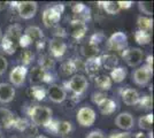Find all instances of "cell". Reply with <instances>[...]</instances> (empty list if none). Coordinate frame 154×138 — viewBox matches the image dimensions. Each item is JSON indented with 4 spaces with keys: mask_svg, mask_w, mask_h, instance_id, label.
I'll use <instances>...</instances> for the list:
<instances>
[{
    "mask_svg": "<svg viewBox=\"0 0 154 138\" xmlns=\"http://www.w3.org/2000/svg\"><path fill=\"white\" fill-rule=\"evenodd\" d=\"M58 124H59V121L58 120H53L52 118L51 121L47 123V124L44 127L47 131L52 132V133H55L57 135V129H58Z\"/></svg>",
    "mask_w": 154,
    "mask_h": 138,
    "instance_id": "42",
    "label": "cell"
},
{
    "mask_svg": "<svg viewBox=\"0 0 154 138\" xmlns=\"http://www.w3.org/2000/svg\"><path fill=\"white\" fill-rule=\"evenodd\" d=\"M135 40L139 45H147L151 41V33L138 30L135 33Z\"/></svg>",
    "mask_w": 154,
    "mask_h": 138,
    "instance_id": "33",
    "label": "cell"
},
{
    "mask_svg": "<svg viewBox=\"0 0 154 138\" xmlns=\"http://www.w3.org/2000/svg\"><path fill=\"white\" fill-rule=\"evenodd\" d=\"M94 83H96L97 87H99L100 90H109L112 87V79L107 75H97L94 76Z\"/></svg>",
    "mask_w": 154,
    "mask_h": 138,
    "instance_id": "24",
    "label": "cell"
},
{
    "mask_svg": "<svg viewBox=\"0 0 154 138\" xmlns=\"http://www.w3.org/2000/svg\"><path fill=\"white\" fill-rule=\"evenodd\" d=\"M103 33L97 32V33H94L92 37H91L90 44L98 46L99 44H100V43H101V41H103Z\"/></svg>",
    "mask_w": 154,
    "mask_h": 138,
    "instance_id": "43",
    "label": "cell"
},
{
    "mask_svg": "<svg viewBox=\"0 0 154 138\" xmlns=\"http://www.w3.org/2000/svg\"><path fill=\"white\" fill-rule=\"evenodd\" d=\"M0 121H1V124L4 125L6 129H9V128H13L15 116L9 109L1 108L0 109Z\"/></svg>",
    "mask_w": 154,
    "mask_h": 138,
    "instance_id": "21",
    "label": "cell"
},
{
    "mask_svg": "<svg viewBox=\"0 0 154 138\" xmlns=\"http://www.w3.org/2000/svg\"><path fill=\"white\" fill-rule=\"evenodd\" d=\"M96 112L88 106L79 108V111L77 112V122L82 127H91L96 122Z\"/></svg>",
    "mask_w": 154,
    "mask_h": 138,
    "instance_id": "6",
    "label": "cell"
},
{
    "mask_svg": "<svg viewBox=\"0 0 154 138\" xmlns=\"http://www.w3.org/2000/svg\"><path fill=\"white\" fill-rule=\"evenodd\" d=\"M15 97V89L12 84L0 83V103L8 104Z\"/></svg>",
    "mask_w": 154,
    "mask_h": 138,
    "instance_id": "16",
    "label": "cell"
},
{
    "mask_svg": "<svg viewBox=\"0 0 154 138\" xmlns=\"http://www.w3.org/2000/svg\"><path fill=\"white\" fill-rule=\"evenodd\" d=\"M101 68V63H100V57H96V58H91L88 59L86 62L84 63V69L88 72V75L91 77L97 76V72L100 70Z\"/></svg>",
    "mask_w": 154,
    "mask_h": 138,
    "instance_id": "19",
    "label": "cell"
},
{
    "mask_svg": "<svg viewBox=\"0 0 154 138\" xmlns=\"http://www.w3.org/2000/svg\"><path fill=\"white\" fill-rule=\"evenodd\" d=\"M100 63H101V67H103V68L113 70L117 66L119 59L114 54H105L103 57H100Z\"/></svg>",
    "mask_w": 154,
    "mask_h": 138,
    "instance_id": "22",
    "label": "cell"
},
{
    "mask_svg": "<svg viewBox=\"0 0 154 138\" xmlns=\"http://www.w3.org/2000/svg\"><path fill=\"white\" fill-rule=\"evenodd\" d=\"M24 33L31 38L32 41L36 43L38 50H40V47L43 48V46H44V33L38 26H28L24 30Z\"/></svg>",
    "mask_w": 154,
    "mask_h": 138,
    "instance_id": "13",
    "label": "cell"
},
{
    "mask_svg": "<svg viewBox=\"0 0 154 138\" xmlns=\"http://www.w3.org/2000/svg\"><path fill=\"white\" fill-rule=\"evenodd\" d=\"M81 52H82V54H83L85 58H88V59L96 58L97 55H98V53H99V47L96 45H92L90 43H88V44H85V45L81 48Z\"/></svg>",
    "mask_w": 154,
    "mask_h": 138,
    "instance_id": "28",
    "label": "cell"
},
{
    "mask_svg": "<svg viewBox=\"0 0 154 138\" xmlns=\"http://www.w3.org/2000/svg\"><path fill=\"white\" fill-rule=\"evenodd\" d=\"M143 51L138 47H130L125 48L122 52L123 59L125 60V62L130 67H137L140 65L143 61Z\"/></svg>",
    "mask_w": 154,
    "mask_h": 138,
    "instance_id": "5",
    "label": "cell"
},
{
    "mask_svg": "<svg viewBox=\"0 0 154 138\" xmlns=\"http://www.w3.org/2000/svg\"><path fill=\"white\" fill-rule=\"evenodd\" d=\"M5 6H6V4H5V2H0V11H1V9H4Z\"/></svg>",
    "mask_w": 154,
    "mask_h": 138,
    "instance_id": "50",
    "label": "cell"
},
{
    "mask_svg": "<svg viewBox=\"0 0 154 138\" xmlns=\"http://www.w3.org/2000/svg\"><path fill=\"white\" fill-rule=\"evenodd\" d=\"M116 106L117 105H116V103L114 100L106 98L100 105H98V107H99V111L103 113V115H109V114L115 112Z\"/></svg>",
    "mask_w": 154,
    "mask_h": 138,
    "instance_id": "25",
    "label": "cell"
},
{
    "mask_svg": "<svg viewBox=\"0 0 154 138\" xmlns=\"http://www.w3.org/2000/svg\"><path fill=\"white\" fill-rule=\"evenodd\" d=\"M110 77L115 83H121L127 77V70L122 67H116L115 69H113L110 72Z\"/></svg>",
    "mask_w": 154,
    "mask_h": 138,
    "instance_id": "30",
    "label": "cell"
},
{
    "mask_svg": "<svg viewBox=\"0 0 154 138\" xmlns=\"http://www.w3.org/2000/svg\"><path fill=\"white\" fill-rule=\"evenodd\" d=\"M138 104L140 106L141 108H144V109H151L152 107H153V100H152V97L151 96H148V94H145V96H143L141 98H139L138 100Z\"/></svg>",
    "mask_w": 154,
    "mask_h": 138,
    "instance_id": "37",
    "label": "cell"
},
{
    "mask_svg": "<svg viewBox=\"0 0 154 138\" xmlns=\"http://www.w3.org/2000/svg\"><path fill=\"white\" fill-rule=\"evenodd\" d=\"M37 2L36 1H22L17 2V11H19L20 16L23 20H29L32 19L36 13H37Z\"/></svg>",
    "mask_w": 154,
    "mask_h": 138,
    "instance_id": "8",
    "label": "cell"
},
{
    "mask_svg": "<svg viewBox=\"0 0 154 138\" xmlns=\"http://www.w3.org/2000/svg\"><path fill=\"white\" fill-rule=\"evenodd\" d=\"M128 46V38L124 32L117 31L113 33L108 39V47L110 50H115L119 52H123Z\"/></svg>",
    "mask_w": 154,
    "mask_h": 138,
    "instance_id": "7",
    "label": "cell"
},
{
    "mask_svg": "<svg viewBox=\"0 0 154 138\" xmlns=\"http://www.w3.org/2000/svg\"><path fill=\"white\" fill-rule=\"evenodd\" d=\"M64 11V6L62 4H57L54 6L46 8L43 12V23L46 28H51V26H57L60 20H61V15Z\"/></svg>",
    "mask_w": 154,
    "mask_h": 138,
    "instance_id": "2",
    "label": "cell"
},
{
    "mask_svg": "<svg viewBox=\"0 0 154 138\" xmlns=\"http://www.w3.org/2000/svg\"><path fill=\"white\" fill-rule=\"evenodd\" d=\"M72 130V124L69 121H59L58 129H57V135L60 136H66Z\"/></svg>",
    "mask_w": 154,
    "mask_h": 138,
    "instance_id": "34",
    "label": "cell"
},
{
    "mask_svg": "<svg viewBox=\"0 0 154 138\" xmlns=\"http://www.w3.org/2000/svg\"><path fill=\"white\" fill-rule=\"evenodd\" d=\"M138 124H139V128L143 130H151L153 125V114L140 116L138 120Z\"/></svg>",
    "mask_w": 154,
    "mask_h": 138,
    "instance_id": "31",
    "label": "cell"
},
{
    "mask_svg": "<svg viewBox=\"0 0 154 138\" xmlns=\"http://www.w3.org/2000/svg\"><path fill=\"white\" fill-rule=\"evenodd\" d=\"M0 135H1V127H0Z\"/></svg>",
    "mask_w": 154,
    "mask_h": 138,
    "instance_id": "54",
    "label": "cell"
},
{
    "mask_svg": "<svg viewBox=\"0 0 154 138\" xmlns=\"http://www.w3.org/2000/svg\"><path fill=\"white\" fill-rule=\"evenodd\" d=\"M1 38H2V32H1V29H0V41H1Z\"/></svg>",
    "mask_w": 154,
    "mask_h": 138,
    "instance_id": "52",
    "label": "cell"
},
{
    "mask_svg": "<svg viewBox=\"0 0 154 138\" xmlns=\"http://www.w3.org/2000/svg\"><path fill=\"white\" fill-rule=\"evenodd\" d=\"M134 122L135 120L132 118V115L130 113H121L119 114L115 118V124L123 130H129L134 127Z\"/></svg>",
    "mask_w": 154,
    "mask_h": 138,
    "instance_id": "18",
    "label": "cell"
},
{
    "mask_svg": "<svg viewBox=\"0 0 154 138\" xmlns=\"http://www.w3.org/2000/svg\"><path fill=\"white\" fill-rule=\"evenodd\" d=\"M136 138H145V135H144V133H141V132H137Z\"/></svg>",
    "mask_w": 154,
    "mask_h": 138,
    "instance_id": "49",
    "label": "cell"
},
{
    "mask_svg": "<svg viewBox=\"0 0 154 138\" xmlns=\"http://www.w3.org/2000/svg\"><path fill=\"white\" fill-rule=\"evenodd\" d=\"M38 63L40 68H43L44 70H48V72H51L52 69L54 68V66H55V61H54L53 58H51V55H48V54H43V55H40L38 60Z\"/></svg>",
    "mask_w": 154,
    "mask_h": 138,
    "instance_id": "26",
    "label": "cell"
},
{
    "mask_svg": "<svg viewBox=\"0 0 154 138\" xmlns=\"http://www.w3.org/2000/svg\"><path fill=\"white\" fill-rule=\"evenodd\" d=\"M109 138H131L129 132H113Z\"/></svg>",
    "mask_w": 154,
    "mask_h": 138,
    "instance_id": "45",
    "label": "cell"
},
{
    "mask_svg": "<svg viewBox=\"0 0 154 138\" xmlns=\"http://www.w3.org/2000/svg\"><path fill=\"white\" fill-rule=\"evenodd\" d=\"M33 58H35L33 53L31 51H29V50H26V51H23V52L21 53V61L23 63V67L30 65L33 61Z\"/></svg>",
    "mask_w": 154,
    "mask_h": 138,
    "instance_id": "38",
    "label": "cell"
},
{
    "mask_svg": "<svg viewBox=\"0 0 154 138\" xmlns=\"http://www.w3.org/2000/svg\"><path fill=\"white\" fill-rule=\"evenodd\" d=\"M137 26L140 31L149 32L153 28V20L149 17H146V16H139L137 19Z\"/></svg>",
    "mask_w": 154,
    "mask_h": 138,
    "instance_id": "27",
    "label": "cell"
},
{
    "mask_svg": "<svg viewBox=\"0 0 154 138\" xmlns=\"http://www.w3.org/2000/svg\"><path fill=\"white\" fill-rule=\"evenodd\" d=\"M72 13L75 15L74 20H79L83 21V22H86V21L90 19V9L85 6L82 2H77V4H74L72 7Z\"/></svg>",
    "mask_w": 154,
    "mask_h": 138,
    "instance_id": "17",
    "label": "cell"
},
{
    "mask_svg": "<svg viewBox=\"0 0 154 138\" xmlns=\"http://www.w3.org/2000/svg\"><path fill=\"white\" fill-rule=\"evenodd\" d=\"M52 114L53 113L51 108L39 105L33 106L29 112L32 123L37 127H45L52 120Z\"/></svg>",
    "mask_w": 154,
    "mask_h": 138,
    "instance_id": "1",
    "label": "cell"
},
{
    "mask_svg": "<svg viewBox=\"0 0 154 138\" xmlns=\"http://www.w3.org/2000/svg\"><path fill=\"white\" fill-rule=\"evenodd\" d=\"M5 36L9 37L11 39L15 40V41H17L20 37L22 36V28L19 24H12V26H9L7 28V31Z\"/></svg>",
    "mask_w": 154,
    "mask_h": 138,
    "instance_id": "29",
    "label": "cell"
},
{
    "mask_svg": "<svg viewBox=\"0 0 154 138\" xmlns=\"http://www.w3.org/2000/svg\"><path fill=\"white\" fill-rule=\"evenodd\" d=\"M145 65H146L149 69L153 70V57H152V55H148L147 57V60H146V63H145Z\"/></svg>",
    "mask_w": 154,
    "mask_h": 138,
    "instance_id": "48",
    "label": "cell"
},
{
    "mask_svg": "<svg viewBox=\"0 0 154 138\" xmlns=\"http://www.w3.org/2000/svg\"><path fill=\"white\" fill-rule=\"evenodd\" d=\"M78 69H84V63L78 59L68 60L61 66V72L64 76H69L71 74L76 72Z\"/></svg>",
    "mask_w": 154,
    "mask_h": 138,
    "instance_id": "14",
    "label": "cell"
},
{
    "mask_svg": "<svg viewBox=\"0 0 154 138\" xmlns=\"http://www.w3.org/2000/svg\"><path fill=\"white\" fill-rule=\"evenodd\" d=\"M103 5V9L106 13L110 14V15H116L121 9L119 7V4L115 1H106V2H100Z\"/></svg>",
    "mask_w": 154,
    "mask_h": 138,
    "instance_id": "35",
    "label": "cell"
},
{
    "mask_svg": "<svg viewBox=\"0 0 154 138\" xmlns=\"http://www.w3.org/2000/svg\"><path fill=\"white\" fill-rule=\"evenodd\" d=\"M19 45L21 46V47H28V46H30L31 45V43H32V40L31 38L29 37V36H26V33H22V36L19 38Z\"/></svg>",
    "mask_w": 154,
    "mask_h": 138,
    "instance_id": "41",
    "label": "cell"
},
{
    "mask_svg": "<svg viewBox=\"0 0 154 138\" xmlns=\"http://www.w3.org/2000/svg\"><path fill=\"white\" fill-rule=\"evenodd\" d=\"M86 138H105V136H103L100 131L94 130V131H91L90 133L86 136Z\"/></svg>",
    "mask_w": 154,
    "mask_h": 138,
    "instance_id": "47",
    "label": "cell"
},
{
    "mask_svg": "<svg viewBox=\"0 0 154 138\" xmlns=\"http://www.w3.org/2000/svg\"><path fill=\"white\" fill-rule=\"evenodd\" d=\"M7 67H8V62H7L6 58L0 55V76L5 74V72L7 70Z\"/></svg>",
    "mask_w": 154,
    "mask_h": 138,
    "instance_id": "44",
    "label": "cell"
},
{
    "mask_svg": "<svg viewBox=\"0 0 154 138\" xmlns=\"http://www.w3.org/2000/svg\"><path fill=\"white\" fill-rule=\"evenodd\" d=\"M36 138H48V137H46V136H43V135H40V136H37Z\"/></svg>",
    "mask_w": 154,
    "mask_h": 138,
    "instance_id": "51",
    "label": "cell"
},
{
    "mask_svg": "<svg viewBox=\"0 0 154 138\" xmlns=\"http://www.w3.org/2000/svg\"><path fill=\"white\" fill-rule=\"evenodd\" d=\"M122 100L125 105H136L138 104V100H139V93L136 91L135 89H125L122 91Z\"/></svg>",
    "mask_w": 154,
    "mask_h": 138,
    "instance_id": "20",
    "label": "cell"
},
{
    "mask_svg": "<svg viewBox=\"0 0 154 138\" xmlns=\"http://www.w3.org/2000/svg\"><path fill=\"white\" fill-rule=\"evenodd\" d=\"M0 44H1L2 51L6 53V54L12 55V54H14L15 51H16V41L13 39H11V38L7 37V36H5V37L1 38Z\"/></svg>",
    "mask_w": 154,
    "mask_h": 138,
    "instance_id": "23",
    "label": "cell"
},
{
    "mask_svg": "<svg viewBox=\"0 0 154 138\" xmlns=\"http://www.w3.org/2000/svg\"><path fill=\"white\" fill-rule=\"evenodd\" d=\"M68 31L70 33V36L75 39H81L82 37L85 36V33L88 31V26L83 21L79 20H72L69 24Z\"/></svg>",
    "mask_w": 154,
    "mask_h": 138,
    "instance_id": "11",
    "label": "cell"
},
{
    "mask_svg": "<svg viewBox=\"0 0 154 138\" xmlns=\"http://www.w3.org/2000/svg\"><path fill=\"white\" fill-rule=\"evenodd\" d=\"M119 7L120 9H128L130 7L132 6V2L131 1H119Z\"/></svg>",
    "mask_w": 154,
    "mask_h": 138,
    "instance_id": "46",
    "label": "cell"
},
{
    "mask_svg": "<svg viewBox=\"0 0 154 138\" xmlns=\"http://www.w3.org/2000/svg\"><path fill=\"white\" fill-rule=\"evenodd\" d=\"M152 72L153 70L149 69L146 65H144L143 67L136 69L134 74H132V79L137 85L139 86H145L148 84V82L151 81V77H152Z\"/></svg>",
    "mask_w": 154,
    "mask_h": 138,
    "instance_id": "9",
    "label": "cell"
},
{
    "mask_svg": "<svg viewBox=\"0 0 154 138\" xmlns=\"http://www.w3.org/2000/svg\"><path fill=\"white\" fill-rule=\"evenodd\" d=\"M67 51V44L60 38H54L50 41V52L54 58H61Z\"/></svg>",
    "mask_w": 154,
    "mask_h": 138,
    "instance_id": "15",
    "label": "cell"
},
{
    "mask_svg": "<svg viewBox=\"0 0 154 138\" xmlns=\"http://www.w3.org/2000/svg\"><path fill=\"white\" fill-rule=\"evenodd\" d=\"M46 94L55 104L63 103L66 97H67V93L64 91V89L62 86L58 85V84H51V85L48 86L47 91H46Z\"/></svg>",
    "mask_w": 154,
    "mask_h": 138,
    "instance_id": "12",
    "label": "cell"
},
{
    "mask_svg": "<svg viewBox=\"0 0 154 138\" xmlns=\"http://www.w3.org/2000/svg\"><path fill=\"white\" fill-rule=\"evenodd\" d=\"M106 98H107L106 94L103 93V92H94V93H92V96H91L92 103L96 104V105H100Z\"/></svg>",
    "mask_w": 154,
    "mask_h": 138,
    "instance_id": "40",
    "label": "cell"
},
{
    "mask_svg": "<svg viewBox=\"0 0 154 138\" xmlns=\"http://www.w3.org/2000/svg\"><path fill=\"white\" fill-rule=\"evenodd\" d=\"M55 79V76L48 70H44L40 67H35L30 74V81L31 83L38 85L39 83H53Z\"/></svg>",
    "mask_w": 154,
    "mask_h": 138,
    "instance_id": "3",
    "label": "cell"
},
{
    "mask_svg": "<svg viewBox=\"0 0 154 138\" xmlns=\"http://www.w3.org/2000/svg\"><path fill=\"white\" fill-rule=\"evenodd\" d=\"M30 127L29 122L26 121V118H15V121H14L13 128H15L16 130L19 131H26V129Z\"/></svg>",
    "mask_w": 154,
    "mask_h": 138,
    "instance_id": "36",
    "label": "cell"
},
{
    "mask_svg": "<svg viewBox=\"0 0 154 138\" xmlns=\"http://www.w3.org/2000/svg\"><path fill=\"white\" fill-rule=\"evenodd\" d=\"M66 85L76 96H81L85 92L88 87V79L83 75H75L71 77L70 81L66 82Z\"/></svg>",
    "mask_w": 154,
    "mask_h": 138,
    "instance_id": "4",
    "label": "cell"
},
{
    "mask_svg": "<svg viewBox=\"0 0 154 138\" xmlns=\"http://www.w3.org/2000/svg\"><path fill=\"white\" fill-rule=\"evenodd\" d=\"M28 69L26 67L23 66H16L12 69V72L9 74V81L11 83L15 86H22L26 82Z\"/></svg>",
    "mask_w": 154,
    "mask_h": 138,
    "instance_id": "10",
    "label": "cell"
},
{
    "mask_svg": "<svg viewBox=\"0 0 154 138\" xmlns=\"http://www.w3.org/2000/svg\"><path fill=\"white\" fill-rule=\"evenodd\" d=\"M11 138H21V137H19V136H12Z\"/></svg>",
    "mask_w": 154,
    "mask_h": 138,
    "instance_id": "53",
    "label": "cell"
},
{
    "mask_svg": "<svg viewBox=\"0 0 154 138\" xmlns=\"http://www.w3.org/2000/svg\"><path fill=\"white\" fill-rule=\"evenodd\" d=\"M30 94L36 100H44L46 97V90L42 85H32L30 87Z\"/></svg>",
    "mask_w": 154,
    "mask_h": 138,
    "instance_id": "32",
    "label": "cell"
},
{
    "mask_svg": "<svg viewBox=\"0 0 154 138\" xmlns=\"http://www.w3.org/2000/svg\"><path fill=\"white\" fill-rule=\"evenodd\" d=\"M138 5H139L140 12H143L146 15H152V11L153 9H152V2L151 1H139Z\"/></svg>",
    "mask_w": 154,
    "mask_h": 138,
    "instance_id": "39",
    "label": "cell"
}]
</instances>
